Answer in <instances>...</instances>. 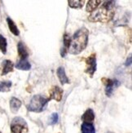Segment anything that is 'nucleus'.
I'll return each mask as SVG.
<instances>
[{
	"label": "nucleus",
	"instance_id": "obj_1",
	"mask_svg": "<svg viewBox=\"0 0 132 133\" xmlns=\"http://www.w3.org/2000/svg\"><path fill=\"white\" fill-rule=\"evenodd\" d=\"M89 31L87 28L82 27L73 34L71 38L70 45L68 52L72 55H78L87 48L88 43Z\"/></svg>",
	"mask_w": 132,
	"mask_h": 133
},
{
	"label": "nucleus",
	"instance_id": "obj_2",
	"mask_svg": "<svg viewBox=\"0 0 132 133\" xmlns=\"http://www.w3.org/2000/svg\"><path fill=\"white\" fill-rule=\"evenodd\" d=\"M114 1H105L102 3V6L95 11L91 13L89 17L88 21L91 22H102L106 23L110 21L115 13L114 10Z\"/></svg>",
	"mask_w": 132,
	"mask_h": 133
},
{
	"label": "nucleus",
	"instance_id": "obj_3",
	"mask_svg": "<svg viewBox=\"0 0 132 133\" xmlns=\"http://www.w3.org/2000/svg\"><path fill=\"white\" fill-rule=\"evenodd\" d=\"M49 100L41 95H35L32 97L30 104L27 105V109L30 112H43L47 106Z\"/></svg>",
	"mask_w": 132,
	"mask_h": 133
},
{
	"label": "nucleus",
	"instance_id": "obj_4",
	"mask_svg": "<svg viewBox=\"0 0 132 133\" xmlns=\"http://www.w3.org/2000/svg\"><path fill=\"white\" fill-rule=\"evenodd\" d=\"M11 133H22L28 132V125L24 118L20 117H16L12 119L11 123Z\"/></svg>",
	"mask_w": 132,
	"mask_h": 133
},
{
	"label": "nucleus",
	"instance_id": "obj_5",
	"mask_svg": "<svg viewBox=\"0 0 132 133\" xmlns=\"http://www.w3.org/2000/svg\"><path fill=\"white\" fill-rule=\"evenodd\" d=\"M101 81L105 86V93L107 96H111L113 91L117 88H118L120 84H121L119 81L117 79H110V78H103Z\"/></svg>",
	"mask_w": 132,
	"mask_h": 133
},
{
	"label": "nucleus",
	"instance_id": "obj_6",
	"mask_svg": "<svg viewBox=\"0 0 132 133\" xmlns=\"http://www.w3.org/2000/svg\"><path fill=\"white\" fill-rule=\"evenodd\" d=\"M85 61L86 64H87V69H85V73H87V74L90 75L91 78H92L97 68L96 55L95 53H92L85 60Z\"/></svg>",
	"mask_w": 132,
	"mask_h": 133
},
{
	"label": "nucleus",
	"instance_id": "obj_7",
	"mask_svg": "<svg viewBox=\"0 0 132 133\" xmlns=\"http://www.w3.org/2000/svg\"><path fill=\"white\" fill-rule=\"evenodd\" d=\"M50 97L48 98L49 101L51 100H55L56 101H60L63 96V90L58 86H53L49 91Z\"/></svg>",
	"mask_w": 132,
	"mask_h": 133
},
{
	"label": "nucleus",
	"instance_id": "obj_8",
	"mask_svg": "<svg viewBox=\"0 0 132 133\" xmlns=\"http://www.w3.org/2000/svg\"><path fill=\"white\" fill-rule=\"evenodd\" d=\"M57 76L59 78L60 82L62 85L68 84L70 83V79L67 77L66 73H65V69L64 67H59L57 69Z\"/></svg>",
	"mask_w": 132,
	"mask_h": 133
},
{
	"label": "nucleus",
	"instance_id": "obj_9",
	"mask_svg": "<svg viewBox=\"0 0 132 133\" xmlns=\"http://www.w3.org/2000/svg\"><path fill=\"white\" fill-rule=\"evenodd\" d=\"M20 106H21V101L19 99H17L16 97L11 98L10 101V109L11 112L13 114H16L20 109Z\"/></svg>",
	"mask_w": 132,
	"mask_h": 133
},
{
	"label": "nucleus",
	"instance_id": "obj_10",
	"mask_svg": "<svg viewBox=\"0 0 132 133\" xmlns=\"http://www.w3.org/2000/svg\"><path fill=\"white\" fill-rule=\"evenodd\" d=\"M82 119L84 123H91L95 119V113L91 109H88L82 116Z\"/></svg>",
	"mask_w": 132,
	"mask_h": 133
},
{
	"label": "nucleus",
	"instance_id": "obj_11",
	"mask_svg": "<svg viewBox=\"0 0 132 133\" xmlns=\"http://www.w3.org/2000/svg\"><path fill=\"white\" fill-rule=\"evenodd\" d=\"M14 64L10 60H5L3 63V72L2 75H6L7 74L13 71Z\"/></svg>",
	"mask_w": 132,
	"mask_h": 133
},
{
	"label": "nucleus",
	"instance_id": "obj_12",
	"mask_svg": "<svg viewBox=\"0 0 132 133\" xmlns=\"http://www.w3.org/2000/svg\"><path fill=\"white\" fill-rule=\"evenodd\" d=\"M16 68L20 70H30L31 69V65L27 59H20L16 65Z\"/></svg>",
	"mask_w": 132,
	"mask_h": 133
},
{
	"label": "nucleus",
	"instance_id": "obj_13",
	"mask_svg": "<svg viewBox=\"0 0 132 133\" xmlns=\"http://www.w3.org/2000/svg\"><path fill=\"white\" fill-rule=\"evenodd\" d=\"M17 51H18V54L20 57V59H27L29 56V52L25 48V44L22 42H19L17 45Z\"/></svg>",
	"mask_w": 132,
	"mask_h": 133
},
{
	"label": "nucleus",
	"instance_id": "obj_14",
	"mask_svg": "<svg viewBox=\"0 0 132 133\" xmlns=\"http://www.w3.org/2000/svg\"><path fill=\"white\" fill-rule=\"evenodd\" d=\"M101 3L102 1H100V0H91V1H88L86 10H87V11L92 12L101 4Z\"/></svg>",
	"mask_w": 132,
	"mask_h": 133
},
{
	"label": "nucleus",
	"instance_id": "obj_15",
	"mask_svg": "<svg viewBox=\"0 0 132 133\" xmlns=\"http://www.w3.org/2000/svg\"><path fill=\"white\" fill-rule=\"evenodd\" d=\"M7 22H8V25L10 31L15 36H18L20 34V31L18 30V28H17L16 25L15 24V22L11 20L10 17H8V18H7Z\"/></svg>",
	"mask_w": 132,
	"mask_h": 133
},
{
	"label": "nucleus",
	"instance_id": "obj_16",
	"mask_svg": "<svg viewBox=\"0 0 132 133\" xmlns=\"http://www.w3.org/2000/svg\"><path fill=\"white\" fill-rule=\"evenodd\" d=\"M68 6L71 8H74V9H81L82 8L83 5L85 3V1L84 0H68Z\"/></svg>",
	"mask_w": 132,
	"mask_h": 133
},
{
	"label": "nucleus",
	"instance_id": "obj_17",
	"mask_svg": "<svg viewBox=\"0 0 132 133\" xmlns=\"http://www.w3.org/2000/svg\"><path fill=\"white\" fill-rule=\"evenodd\" d=\"M82 133H95L94 125L89 123H83L82 125Z\"/></svg>",
	"mask_w": 132,
	"mask_h": 133
},
{
	"label": "nucleus",
	"instance_id": "obj_18",
	"mask_svg": "<svg viewBox=\"0 0 132 133\" xmlns=\"http://www.w3.org/2000/svg\"><path fill=\"white\" fill-rule=\"evenodd\" d=\"M11 87V81H3V82H0V91L8 92L10 91Z\"/></svg>",
	"mask_w": 132,
	"mask_h": 133
},
{
	"label": "nucleus",
	"instance_id": "obj_19",
	"mask_svg": "<svg viewBox=\"0 0 132 133\" xmlns=\"http://www.w3.org/2000/svg\"><path fill=\"white\" fill-rule=\"evenodd\" d=\"M7 48H8L7 39L2 34H0V51H2L3 54L7 53Z\"/></svg>",
	"mask_w": 132,
	"mask_h": 133
},
{
	"label": "nucleus",
	"instance_id": "obj_20",
	"mask_svg": "<svg viewBox=\"0 0 132 133\" xmlns=\"http://www.w3.org/2000/svg\"><path fill=\"white\" fill-rule=\"evenodd\" d=\"M59 120V115L57 113H53L51 115L50 117V122H49V124L51 125H54L55 123H57Z\"/></svg>",
	"mask_w": 132,
	"mask_h": 133
},
{
	"label": "nucleus",
	"instance_id": "obj_21",
	"mask_svg": "<svg viewBox=\"0 0 132 133\" xmlns=\"http://www.w3.org/2000/svg\"><path fill=\"white\" fill-rule=\"evenodd\" d=\"M131 65V56H129V58H127V61L125 63V65L126 66H130Z\"/></svg>",
	"mask_w": 132,
	"mask_h": 133
},
{
	"label": "nucleus",
	"instance_id": "obj_22",
	"mask_svg": "<svg viewBox=\"0 0 132 133\" xmlns=\"http://www.w3.org/2000/svg\"><path fill=\"white\" fill-rule=\"evenodd\" d=\"M0 133H1V132H0Z\"/></svg>",
	"mask_w": 132,
	"mask_h": 133
}]
</instances>
